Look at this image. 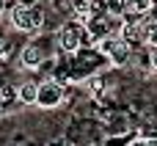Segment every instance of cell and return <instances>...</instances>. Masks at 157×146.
<instances>
[{"label":"cell","mask_w":157,"mask_h":146,"mask_svg":"<svg viewBox=\"0 0 157 146\" xmlns=\"http://www.w3.org/2000/svg\"><path fill=\"white\" fill-rule=\"evenodd\" d=\"M8 19H11V28H14V30H22V33H39V30L44 28L47 14H44L41 3H39V6H14L11 14H8Z\"/></svg>","instance_id":"1"},{"label":"cell","mask_w":157,"mask_h":146,"mask_svg":"<svg viewBox=\"0 0 157 146\" xmlns=\"http://www.w3.org/2000/svg\"><path fill=\"white\" fill-rule=\"evenodd\" d=\"M94 39L86 33V25L77 22V19H69L58 28V47L63 52H77L80 47H91Z\"/></svg>","instance_id":"2"},{"label":"cell","mask_w":157,"mask_h":146,"mask_svg":"<svg viewBox=\"0 0 157 146\" xmlns=\"http://www.w3.org/2000/svg\"><path fill=\"white\" fill-rule=\"evenodd\" d=\"M63 102V86L58 80H44L39 83V97H36V108L41 110H52Z\"/></svg>","instance_id":"3"},{"label":"cell","mask_w":157,"mask_h":146,"mask_svg":"<svg viewBox=\"0 0 157 146\" xmlns=\"http://www.w3.org/2000/svg\"><path fill=\"white\" fill-rule=\"evenodd\" d=\"M41 61H44V52H41V47L39 44H25L22 47V52H19V66L22 69H39L41 66Z\"/></svg>","instance_id":"4"},{"label":"cell","mask_w":157,"mask_h":146,"mask_svg":"<svg viewBox=\"0 0 157 146\" xmlns=\"http://www.w3.org/2000/svg\"><path fill=\"white\" fill-rule=\"evenodd\" d=\"M105 58H108L113 66H127V63H130V58H132V47H130L124 39H119V41L113 44V50H110Z\"/></svg>","instance_id":"5"},{"label":"cell","mask_w":157,"mask_h":146,"mask_svg":"<svg viewBox=\"0 0 157 146\" xmlns=\"http://www.w3.org/2000/svg\"><path fill=\"white\" fill-rule=\"evenodd\" d=\"M36 97H39V83H33V80H28L17 88V99L22 105H36Z\"/></svg>","instance_id":"6"},{"label":"cell","mask_w":157,"mask_h":146,"mask_svg":"<svg viewBox=\"0 0 157 146\" xmlns=\"http://www.w3.org/2000/svg\"><path fill=\"white\" fill-rule=\"evenodd\" d=\"M105 8H108V14L127 17V0H105Z\"/></svg>","instance_id":"7"},{"label":"cell","mask_w":157,"mask_h":146,"mask_svg":"<svg viewBox=\"0 0 157 146\" xmlns=\"http://www.w3.org/2000/svg\"><path fill=\"white\" fill-rule=\"evenodd\" d=\"M146 44L149 47H157V22L149 25V33H146Z\"/></svg>","instance_id":"8"},{"label":"cell","mask_w":157,"mask_h":146,"mask_svg":"<svg viewBox=\"0 0 157 146\" xmlns=\"http://www.w3.org/2000/svg\"><path fill=\"white\" fill-rule=\"evenodd\" d=\"M149 66L152 72H157V47H149Z\"/></svg>","instance_id":"9"},{"label":"cell","mask_w":157,"mask_h":146,"mask_svg":"<svg viewBox=\"0 0 157 146\" xmlns=\"http://www.w3.org/2000/svg\"><path fill=\"white\" fill-rule=\"evenodd\" d=\"M0 97H3V99H14V97H17V91H14V88H3V94H0Z\"/></svg>","instance_id":"10"},{"label":"cell","mask_w":157,"mask_h":146,"mask_svg":"<svg viewBox=\"0 0 157 146\" xmlns=\"http://www.w3.org/2000/svg\"><path fill=\"white\" fill-rule=\"evenodd\" d=\"M141 144H144V146H157V135H152V138H144Z\"/></svg>","instance_id":"11"},{"label":"cell","mask_w":157,"mask_h":146,"mask_svg":"<svg viewBox=\"0 0 157 146\" xmlns=\"http://www.w3.org/2000/svg\"><path fill=\"white\" fill-rule=\"evenodd\" d=\"M41 0H17V6H39Z\"/></svg>","instance_id":"12"},{"label":"cell","mask_w":157,"mask_h":146,"mask_svg":"<svg viewBox=\"0 0 157 146\" xmlns=\"http://www.w3.org/2000/svg\"><path fill=\"white\" fill-rule=\"evenodd\" d=\"M3 52H6V39L0 36V55H3Z\"/></svg>","instance_id":"13"},{"label":"cell","mask_w":157,"mask_h":146,"mask_svg":"<svg viewBox=\"0 0 157 146\" xmlns=\"http://www.w3.org/2000/svg\"><path fill=\"white\" fill-rule=\"evenodd\" d=\"M47 146H66V144H63V141H50Z\"/></svg>","instance_id":"14"},{"label":"cell","mask_w":157,"mask_h":146,"mask_svg":"<svg viewBox=\"0 0 157 146\" xmlns=\"http://www.w3.org/2000/svg\"><path fill=\"white\" fill-rule=\"evenodd\" d=\"M3 11H6V0H0V17H3Z\"/></svg>","instance_id":"15"}]
</instances>
